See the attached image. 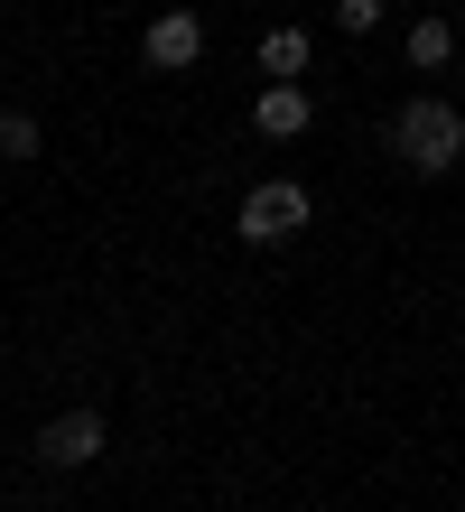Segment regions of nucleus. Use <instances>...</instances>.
<instances>
[{"label":"nucleus","instance_id":"nucleus-9","mask_svg":"<svg viewBox=\"0 0 465 512\" xmlns=\"http://www.w3.org/2000/svg\"><path fill=\"white\" fill-rule=\"evenodd\" d=\"M382 10H391V0H335V28H345V38H372Z\"/></svg>","mask_w":465,"mask_h":512},{"label":"nucleus","instance_id":"nucleus-4","mask_svg":"<svg viewBox=\"0 0 465 512\" xmlns=\"http://www.w3.org/2000/svg\"><path fill=\"white\" fill-rule=\"evenodd\" d=\"M140 56H149L159 75L196 66V56H205V19H196V10H159V19H149V38H140Z\"/></svg>","mask_w":465,"mask_h":512},{"label":"nucleus","instance_id":"nucleus-1","mask_svg":"<svg viewBox=\"0 0 465 512\" xmlns=\"http://www.w3.org/2000/svg\"><path fill=\"white\" fill-rule=\"evenodd\" d=\"M391 140H400V159H410L419 177H447L465 159V112L447 94H410V103H400V122H391Z\"/></svg>","mask_w":465,"mask_h":512},{"label":"nucleus","instance_id":"nucleus-6","mask_svg":"<svg viewBox=\"0 0 465 512\" xmlns=\"http://www.w3.org/2000/svg\"><path fill=\"white\" fill-rule=\"evenodd\" d=\"M307 56H317V47H307V28H270V38H261V75L270 84H298Z\"/></svg>","mask_w":465,"mask_h":512},{"label":"nucleus","instance_id":"nucleus-7","mask_svg":"<svg viewBox=\"0 0 465 512\" xmlns=\"http://www.w3.org/2000/svg\"><path fill=\"white\" fill-rule=\"evenodd\" d=\"M447 56H456V28H447V19H410V66H419V75H438Z\"/></svg>","mask_w":465,"mask_h":512},{"label":"nucleus","instance_id":"nucleus-2","mask_svg":"<svg viewBox=\"0 0 465 512\" xmlns=\"http://www.w3.org/2000/svg\"><path fill=\"white\" fill-rule=\"evenodd\" d=\"M307 215H317V196H307L298 177H261V187L242 196L233 233H242V243H298V233H307Z\"/></svg>","mask_w":465,"mask_h":512},{"label":"nucleus","instance_id":"nucleus-5","mask_svg":"<svg viewBox=\"0 0 465 512\" xmlns=\"http://www.w3.org/2000/svg\"><path fill=\"white\" fill-rule=\"evenodd\" d=\"M307 122H317L307 84H261V94H252V131H261V140H298Z\"/></svg>","mask_w":465,"mask_h":512},{"label":"nucleus","instance_id":"nucleus-8","mask_svg":"<svg viewBox=\"0 0 465 512\" xmlns=\"http://www.w3.org/2000/svg\"><path fill=\"white\" fill-rule=\"evenodd\" d=\"M0 159H38V112H0Z\"/></svg>","mask_w":465,"mask_h":512},{"label":"nucleus","instance_id":"nucleus-3","mask_svg":"<svg viewBox=\"0 0 465 512\" xmlns=\"http://www.w3.org/2000/svg\"><path fill=\"white\" fill-rule=\"evenodd\" d=\"M103 447H112L103 410H56L47 429H38V466H93Z\"/></svg>","mask_w":465,"mask_h":512}]
</instances>
